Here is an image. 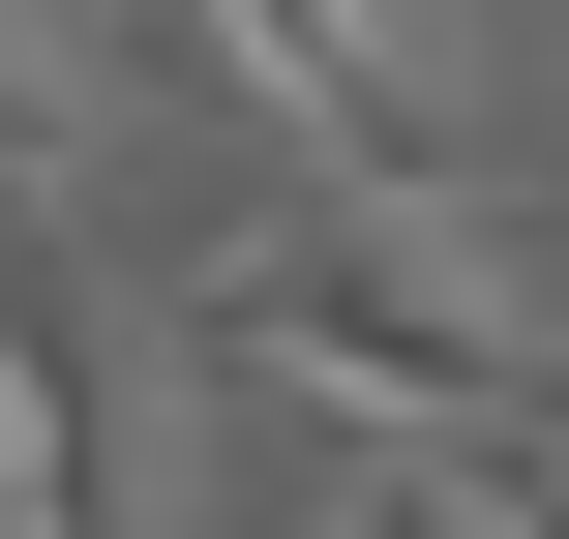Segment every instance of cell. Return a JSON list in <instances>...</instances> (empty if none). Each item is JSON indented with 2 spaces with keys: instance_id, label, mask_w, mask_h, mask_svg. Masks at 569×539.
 <instances>
[{
  "instance_id": "3957f363",
  "label": "cell",
  "mask_w": 569,
  "mask_h": 539,
  "mask_svg": "<svg viewBox=\"0 0 569 539\" xmlns=\"http://www.w3.org/2000/svg\"><path fill=\"white\" fill-rule=\"evenodd\" d=\"M0 539H150V390H120V300L0 240Z\"/></svg>"
},
{
  "instance_id": "7a4b0ae2",
  "label": "cell",
  "mask_w": 569,
  "mask_h": 539,
  "mask_svg": "<svg viewBox=\"0 0 569 539\" xmlns=\"http://www.w3.org/2000/svg\"><path fill=\"white\" fill-rule=\"evenodd\" d=\"M180 90H240L300 150V210H360V240H480V180H510V60H450L390 0H210Z\"/></svg>"
},
{
  "instance_id": "6da1fadb",
  "label": "cell",
  "mask_w": 569,
  "mask_h": 539,
  "mask_svg": "<svg viewBox=\"0 0 569 539\" xmlns=\"http://www.w3.org/2000/svg\"><path fill=\"white\" fill-rule=\"evenodd\" d=\"M180 330L300 420H360L390 480H510L540 450V270L510 240H360V210H240L180 270Z\"/></svg>"
},
{
  "instance_id": "5b68a950",
  "label": "cell",
  "mask_w": 569,
  "mask_h": 539,
  "mask_svg": "<svg viewBox=\"0 0 569 539\" xmlns=\"http://www.w3.org/2000/svg\"><path fill=\"white\" fill-rule=\"evenodd\" d=\"M540 420H569V300H540Z\"/></svg>"
},
{
  "instance_id": "277c9868",
  "label": "cell",
  "mask_w": 569,
  "mask_h": 539,
  "mask_svg": "<svg viewBox=\"0 0 569 539\" xmlns=\"http://www.w3.org/2000/svg\"><path fill=\"white\" fill-rule=\"evenodd\" d=\"M300 539H480V510H450V480H360V510H300Z\"/></svg>"
}]
</instances>
